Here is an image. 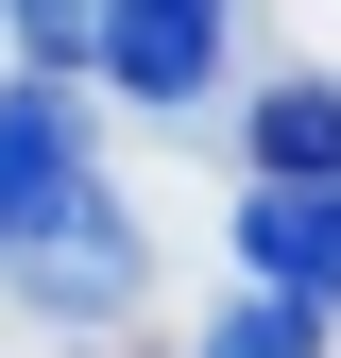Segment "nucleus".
I'll return each mask as SVG.
<instances>
[{"mask_svg":"<svg viewBox=\"0 0 341 358\" xmlns=\"http://www.w3.org/2000/svg\"><path fill=\"white\" fill-rule=\"evenodd\" d=\"M239 256H256V290L341 307V171H324V188H256L239 205Z\"/></svg>","mask_w":341,"mask_h":358,"instance_id":"nucleus-3","label":"nucleus"},{"mask_svg":"<svg viewBox=\"0 0 341 358\" xmlns=\"http://www.w3.org/2000/svg\"><path fill=\"white\" fill-rule=\"evenodd\" d=\"M341 171V85H273L256 103V188H324Z\"/></svg>","mask_w":341,"mask_h":358,"instance_id":"nucleus-5","label":"nucleus"},{"mask_svg":"<svg viewBox=\"0 0 341 358\" xmlns=\"http://www.w3.org/2000/svg\"><path fill=\"white\" fill-rule=\"evenodd\" d=\"M85 69H103L119 103L188 120V103H205V69H222V0H103V34H85Z\"/></svg>","mask_w":341,"mask_h":358,"instance_id":"nucleus-2","label":"nucleus"},{"mask_svg":"<svg viewBox=\"0 0 341 358\" xmlns=\"http://www.w3.org/2000/svg\"><path fill=\"white\" fill-rule=\"evenodd\" d=\"M68 171H85V85H0V256Z\"/></svg>","mask_w":341,"mask_h":358,"instance_id":"nucleus-4","label":"nucleus"},{"mask_svg":"<svg viewBox=\"0 0 341 358\" xmlns=\"http://www.w3.org/2000/svg\"><path fill=\"white\" fill-rule=\"evenodd\" d=\"M0 273H17L34 307H52V324H119L154 256H137V222H119V188H103V171H68V188L17 222V256H0Z\"/></svg>","mask_w":341,"mask_h":358,"instance_id":"nucleus-1","label":"nucleus"},{"mask_svg":"<svg viewBox=\"0 0 341 358\" xmlns=\"http://www.w3.org/2000/svg\"><path fill=\"white\" fill-rule=\"evenodd\" d=\"M205 358H324V307H290V290H239L222 324H205Z\"/></svg>","mask_w":341,"mask_h":358,"instance_id":"nucleus-6","label":"nucleus"},{"mask_svg":"<svg viewBox=\"0 0 341 358\" xmlns=\"http://www.w3.org/2000/svg\"><path fill=\"white\" fill-rule=\"evenodd\" d=\"M0 17H17L34 85H68V69H85V34H103V0H0Z\"/></svg>","mask_w":341,"mask_h":358,"instance_id":"nucleus-7","label":"nucleus"}]
</instances>
